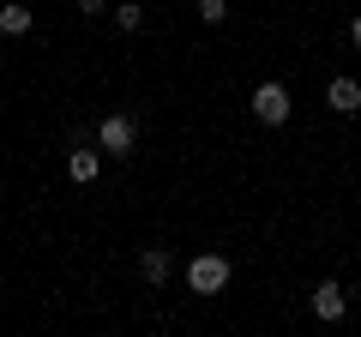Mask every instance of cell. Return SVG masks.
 Here are the masks:
<instances>
[{"instance_id":"obj_8","label":"cell","mask_w":361,"mask_h":337,"mask_svg":"<svg viewBox=\"0 0 361 337\" xmlns=\"http://www.w3.org/2000/svg\"><path fill=\"white\" fill-rule=\"evenodd\" d=\"M30 25H37V13H30L25 0H6V6H0V30H6V37H25Z\"/></svg>"},{"instance_id":"obj_12","label":"cell","mask_w":361,"mask_h":337,"mask_svg":"<svg viewBox=\"0 0 361 337\" xmlns=\"http://www.w3.org/2000/svg\"><path fill=\"white\" fill-rule=\"evenodd\" d=\"M349 49H361V18H349Z\"/></svg>"},{"instance_id":"obj_2","label":"cell","mask_w":361,"mask_h":337,"mask_svg":"<svg viewBox=\"0 0 361 337\" xmlns=\"http://www.w3.org/2000/svg\"><path fill=\"white\" fill-rule=\"evenodd\" d=\"M133 145H139V121L133 115H103V127H97V151L103 157H133Z\"/></svg>"},{"instance_id":"obj_4","label":"cell","mask_w":361,"mask_h":337,"mask_svg":"<svg viewBox=\"0 0 361 337\" xmlns=\"http://www.w3.org/2000/svg\"><path fill=\"white\" fill-rule=\"evenodd\" d=\"M307 307H313V319H325V325H337V319H343V313H349V295H343V289L331 283V277H325V283L313 289V301H307Z\"/></svg>"},{"instance_id":"obj_10","label":"cell","mask_w":361,"mask_h":337,"mask_svg":"<svg viewBox=\"0 0 361 337\" xmlns=\"http://www.w3.org/2000/svg\"><path fill=\"white\" fill-rule=\"evenodd\" d=\"M193 6H199L205 25H223V18H229V0H193Z\"/></svg>"},{"instance_id":"obj_1","label":"cell","mask_w":361,"mask_h":337,"mask_svg":"<svg viewBox=\"0 0 361 337\" xmlns=\"http://www.w3.org/2000/svg\"><path fill=\"white\" fill-rule=\"evenodd\" d=\"M187 289H193V295H223V289H229V259H223V253L187 259Z\"/></svg>"},{"instance_id":"obj_7","label":"cell","mask_w":361,"mask_h":337,"mask_svg":"<svg viewBox=\"0 0 361 337\" xmlns=\"http://www.w3.org/2000/svg\"><path fill=\"white\" fill-rule=\"evenodd\" d=\"M66 175H73L78 187H90L97 175H103V151H90V145H78V151L66 157Z\"/></svg>"},{"instance_id":"obj_5","label":"cell","mask_w":361,"mask_h":337,"mask_svg":"<svg viewBox=\"0 0 361 337\" xmlns=\"http://www.w3.org/2000/svg\"><path fill=\"white\" fill-rule=\"evenodd\" d=\"M139 277L151 289H163L169 277H175V253H169V247H145V253H139Z\"/></svg>"},{"instance_id":"obj_9","label":"cell","mask_w":361,"mask_h":337,"mask_svg":"<svg viewBox=\"0 0 361 337\" xmlns=\"http://www.w3.org/2000/svg\"><path fill=\"white\" fill-rule=\"evenodd\" d=\"M115 25H121V30H139V25H145V6H133V0H121V6H115Z\"/></svg>"},{"instance_id":"obj_3","label":"cell","mask_w":361,"mask_h":337,"mask_svg":"<svg viewBox=\"0 0 361 337\" xmlns=\"http://www.w3.org/2000/svg\"><path fill=\"white\" fill-rule=\"evenodd\" d=\"M289 109H295V103H289V91L277 85V78H265V85L253 91V121H259V127H283Z\"/></svg>"},{"instance_id":"obj_6","label":"cell","mask_w":361,"mask_h":337,"mask_svg":"<svg viewBox=\"0 0 361 337\" xmlns=\"http://www.w3.org/2000/svg\"><path fill=\"white\" fill-rule=\"evenodd\" d=\"M325 103H331V115H361V85L355 78H331V85H325Z\"/></svg>"},{"instance_id":"obj_11","label":"cell","mask_w":361,"mask_h":337,"mask_svg":"<svg viewBox=\"0 0 361 337\" xmlns=\"http://www.w3.org/2000/svg\"><path fill=\"white\" fill-rule=\"evenodd\" d=\"M85 6V18H97V13H109V0H78Z\"/></svg>"}]
</instances>
